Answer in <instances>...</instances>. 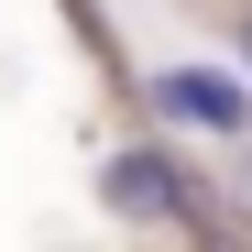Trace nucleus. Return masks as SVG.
I'll return each instance as SVG.
<instances>
[{
    "instance_id": "1",
    "label": "nucleus",
    "mask_w": 252,
    "mask_h": 252,
    "mask_svg": "<svg viewBox=\"0 0 252 252\" xmlns=\"http://www.w3.org/2000/svg\"><path fill=\"white\" fill-rule=\"evenodd\" d=\"M110 208H121V220H197V176H187V164L176 154H154V143H132V154H110Z\"/></svg>"
},
{
    "instance_id": "2",
    "label": "nucleus",
    "mask_w": 252,
    "mask_h": 252,
    "mask_svg": "<svg viewBox=\"0 0 252 252\" xmlns=\"http://www.w3.org/2000/svg\"><path fill=\"white\" fill-rule=\"evenodd\" d=\"M154 110L176 121V132H252V88L220 66H164L154 77Z\"/></svg>"
},
{
    "instance_id": "3",
    "label": "nucleus",
    "mask_w": 252,
    "mask_h": 252,
    "mask_svg": "<svg viewBox=\"0 0 252 252\" xmlns=\"http://www.w3.org/2000/svg\"><path fill=\"white\" fill-rule=\"evenodd\" d=\"M241 66H252V11H241Z\"/></svg>"
},
{
    "instance_id": "4",
    "label": "nucleus",
    "mask_w": 252,
    "mask_h": 252,
    "mask_svg": "<svg viewBox=\"0 0 252 252\" xmlns=\"http://www.w3.org/2000/svg\"><path fill=\"white\" fill-rule=\"evenodd\" d=\"M241 197H252V176H241Z\"/></svg>"
}]
</instances>
